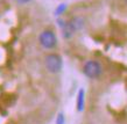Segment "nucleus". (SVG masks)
<instances>
[{
    "instance_id": "nucleus-1",
    "label": "nucleus",
    "mask_w": 127,
    "mask_h": 124,
    "mask_svg": "<svg viewBox=\"0 0 127 124\" xmlns=\"http://www.w3.org/2000/svg\"><path fill=\"white\" fill-rule=\"evenodd\" d=\"M44 66L48 72L50 73H58L61 72L63 62H62L61 56L56 53H50L44 58Z\"/></svg>"
},
{
    "instance_id": "nucleus-2",
    "label": "nucleus",
    "mask_w": 127,
    "mask_h": 124,
    "mask_svg": "<svg viewBox=\"0 0 127 124\" xmlns=\"http://www.w3.org/2000/svg\"><path fill=\"white\" fill-rule=\"evenodd\" d=\"M83 73L88 78L97 79L101 74V65L96 60H89L83 66Z\"/></svg>"
},
{
    "instance_id": "nucleus-3",
    "label": "nucleus",
    "mask_w": 127,
    "mask_h": 124,
    "mask_svg": "<svg viewBox=\"0 0 127 124\" xmlns=\"http://www.w3.org/2000/svg\"><path fill=\"white\" fill-rule=\"evenodd\" d=\"M39 42L44 49H54L57 44V38H56V35L54 34V31L44 30L40 35Z\"/></svg>"
},
{
    "instance_id": "nucleus-4",
    "label": "nucleus",
    "mask_w": 127,
    "mask_h": 124,
    "mask_svg": "<svg viewBox=\"0 0 127 124\" xmlns=\"http://www.w3.org/2000/svg\"><path fill=\"white\" fill-rule=\"evenodd\" d=\"M58 26L61 27L62 29V35L64 38H70L71 36L73 35V28L71 27L70 22H66V21H63V20H58Z\"/></svg>"
},
{
    "instance_id": "nucleus-5",
    "label": "nucleus",
    "mask_w": 127,
    "mask_h": 124,
    "mask_svg": "<svg viewBox=\"0 0 127 124\" xmlns=\"http://www.w3.org/2000/svg\"><path fill=\"white\" fill-rule=\"evenodd\" d=\"M70 24H71V27L73 28V30L77 31L83 28V26H84V20L82 19V18H79V16H76V18H73V19L70 21Z\"/></svg>"
},
{
    "instance_id": "nucleus-6",
    "label": "nucleus",
    "mask_w": 127,
    "mask_h": 124,
    "mask_svg": "<svg viewBox=\"0 0 127 124\" xmlns=\"http://www.w3.org/2000/svg\"><path fill=\"white\" fill-rule=\"evenodd\" d=\"M84 89H79L78 92V97H77V110L78 111H83L84 110V105H85V96H84Z\"/></svg>"
},
{
    "instance_id": "nucleus-7",
    "label": "nucleus",
    "mask_w": 127,
    "mask_h": 124,
    "mask_svg": "<svg viewBox=\"0 0 127 124\" xmlns=\"http://www.w3.org/2000/svg\"><path fill=\"white\" fill-rule=\"evenodd\" d=\"M65 8H66V5L65 4H62V5H60L57 7V9H56V15H60V14H62V13L65 11Z\"/></svg>"
},
{
    "instance_id": "nucleus-8",
    "label": "nucleus",
    "mask_w": 127,
    "mask_h": 124,
    "mask_svg": "<svg viewBox=\"0 0 127 124\" xmlns=\"http://www.w3.org/2000/svg\"><path fill=\"white\" fill-rule=\"evenodd\" d=\"M64 115L63 114H58L57 120H56V124H64Z\"/></svg>"
},
{
    "instance_id": "nucleus-9",
    "label": "nucleus",
    "mask_w": 127,
    "mask_h": 124,
    "mask_svg": "<svg viewBox=\"0 0 127 124\" xmlns=\"http://www.w3.org/2000/svg\"><path fill=\"white\" fill-rule=\"evenodd\" d=\"M14 1H16L18 4H27V2H29L31 0H14Z\"/></svg>"
}]
</instances>
